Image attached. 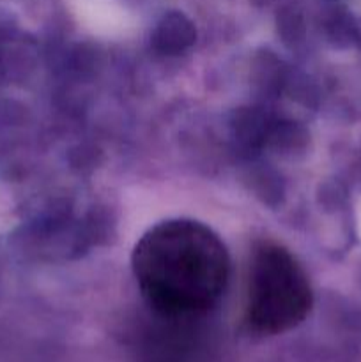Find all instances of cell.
Wrapping results in <instances>:
<instances>
[{"instance_id": "cell-1", "label": "cell", "mask_w": 361, "mask_h": 362, "mask_svg": "<svg viewBox=\"0 0 361 362\" xmlns=\"http://www.w3.org/2000/svg\"><path fill=\"white\" fill-rule=\"evenodd\" d=\"M131 267L149 306L168 318L207 313L230 274L225 244L193 219H166L149 228L134 246Z\"/></svg>"}, {"instance_id": "cell-2", "label": "cell", "mask_w": 361, "mask_h": 362, "mask_svg": "<svg viewBox=\"0 0 361 362\" xmlns=\"http://www.w3.org/2000/svg\"><path fill=\"white\" fill-rule=\"evenodd\" d=\"M314 296L308 276L289 250L262 243L248 267L246 320L260 334L294 329L310 313Z\"/></svg>"}]
</instances>
